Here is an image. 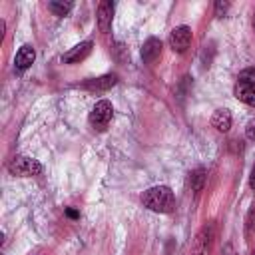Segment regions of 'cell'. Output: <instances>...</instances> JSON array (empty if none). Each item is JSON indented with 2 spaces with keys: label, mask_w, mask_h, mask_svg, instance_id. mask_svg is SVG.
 <instances>
[{
  "label": "cell",
  "mask_w": 255,
  "mask_h": 255,
  "mask_svg": "<svg viewBox=\"0 0 255 255\" xmlns=\"http://www.w3.org/2000/svg\"><path fill=\"white\" fill-rule=\"evenodd\" d=\"M161 56V40L159 38H147L141 46V60L147 66H153Z\"/></svg>",
  "instance_id": "cell-7"
},
{
  "label": "cell",
  "mask_w": 255,
  "mask_h": 255,
  "mask_svg": "<svg viewBox=\"0 0 255 255\" xmlns=\"http://www.w3.org/2000/svg\"><path fill=\"white\" fill-rule=\"evenodd\" d=\"M245 135H247V139L255 141V118L249 120V124H247V128H245Z\"/></svg>",
  "instance_id": "cell-19"
},
{
  "label": "cell",
  "mask_w": 255,
  "mask_h": 255,
  "mask_svg": "<svg viewBox=\"0 0 255 255\" xmlns=\"http://www.w3.org/2000/svg\"><path fill=\"white\" fill-rule=\"evenodd\" d=\"M249 187L255 189V161H253V167H251V175H249Z\"/></svg>",
  "instance_id": "cell-20"
},
{
  "label": "cell",
  "mask_w": 255,
  "mask_h": 255,
  "mask_svg": "<svg viewBox=\"0 0 255 255\" xmlns=\"http://www.w3.org/2000/svg\"><path fill=\"white\" fill-rule=\"evenodd\" d=\"M211 237H213V225L207 223V225H203V227L197 231V235H195V239H193V243H191L189 255H207Z\"/></svg>",
  "instance_id": "cell-5"
},
{
  "label": "cell",
  "mask_w": 255,
  "mask_h": 255,
  "mask_svg": "<svg viewBox=\"0 0 255 255\" xmlns=\"http://www.w3.org/2000/svg\"><path fill=\"white\" fill-rule=\"evenodd\" d=\"M112 18H114V2L102 0L100 6H98V16H96L100 32H104V34L110 32V28H112Z\"/></svg>",
  "instance_id": "cell-8"
},
{
  "label": "cell",
  "mask_w": 255,
  "mask_h": 255,
  "mask_svg": "<svg viewBox=\"0 0 255 255\" xmlns=\"http://www.w3.org/2000/svg\"><path fill=\"white\" fill-rule=\"evenodd\" d=\"M227 10H229V2H215V16L217 18H223L225 14H227Z\"/></svg>",
  "instance_id": "cell-17"
},
{
  "label": "cell",
  "mask_w": 255,
  "mask_h": 255,
  "mask_svg": "<svg viewBox=\"0 0 255 255\" xmlns=\"http://www.w3.org/2000/svg\"><path fill=\"white\" fill-rule=\"evenodd\" d=\"M189 185H191V191L193 193H199L205 185V169L203 167H197L189 173Z\"/></svg>",
  "instance_id": "cell-13"
},
{
  "label": "cell",
  "mask_w": 255,
  "mask_h": 255,
  "mask_svg": "<svg viewBox=\"0 0 255 255\" xmlns=\"http://www.w3.org/2000/svg\"><path fill=\"white\" fill-rule=\"evenodd\" d=\"M253 30H255V14H253Z\"/></svg>",
  "instance_id": "cell-22"
},
{
  "label": "cell",
  "mask_w": 255,
  "mask_h": 255,
  "mask_svg": "<svg viewBox=\"0 0 255 255\" xmlns=\"http://www.w3.org/2000/svg\"><path fill=\"white\" fill-rule=\"evenodd\" d=\"M141 203L149 211L155 213H169L175 207V197L173 191L167 185H153L141 193Z\"/></svg>",
  "instance_id": "cell-1"
},
{
  "label": "cell",
  "mask_w": 255,
  "mask_h": 255,
  "mask_svg": "<svg viewBox=\"0 0 255 255\" xmlns=\"http://www.w3.org/2000/svg\"><path fill=\"white\" fill-rule=\"evenodd\" d=\"M235 98L251 108H255V84L253 82H247V80H239L235 84Z\"/></svg>",
  "instance_id": "cell-9"
},
{
  "label": "cell",
  "mask_w": 255,
  "mask_h": 255,
  "mask_svg": "<svg viewBox=\"0 0 255 255\" xmlns=\"http://www.w3.org/2000/svg\"><path fill=\"white\" fill-rule=\"evenodd\" d=\"M112 116H114V106L112 102L108 100H100L96 102V106L92 108L90 112V126L98 131H104L108 128V124L112 122Z\"/></svg>",
  "instance_id": "cell-3"
},
{
  "label": "cell",
  "mask_w": 255,
  "mask_h": 255,
  "mask_svg": "<svg viewBox=\"0 0 255 255\" xmlns=\"http://www.w3.org/2000/svg\"><path fill=\"white\" fill-rule=\"evenodd\" d=\"M211 126L217 131H229V128H231V114H229V110H225V108L215 110L213 116H211Z\"/></svg>",
  "instance_id": "cell-12"
},
{
  "label": "cell",
  "mask_w": 255,
  "mask_h": 255,
  "mask_svg": "<svg viewBox=\"0 0 255 255\" xmlns=\"http://www.w3.org/2000/svg\"><path fill=\"white\" fill-rule=\"evenodd\" d=\"M92 48H94V44H92L90 40L80 42L78 46H74L72 50H68V52L62 56V62H64V64H80V62H84V60L92 54Z\"/></svg>",
  "instance_id": "cell-6"
},
{
  "label": "cell",
  "mask_w": 255,
  "mask_h": 255,
  "mask_svg": "<svg viewBox=\"0 0 255 255\" xmlns=\"http://www.w3.org/2000/svg\"><path fill=\"white\" fill-rule=\"evenodd\" d=\"M241 80H247V82H253V84H255V66L245 68V70L241 72Z\"/></svg>",
  "instance_id": "cell-18"
},
{
  "label": "cell",
  "mask_w": 255,
  "mask_h": 255,
  "mask_svg": "<svg viewBox=\"0 0 255 255\" xmlns=\"http://www.w3.org/2000/svg\"><path fill=\"white\" fill-rule=\"evenodd\" d=\"M249 255H255V249H253V251H251V253H249Z\"/></svg>",
  "instance_id": "cell-23"
},
{
  "label": "cell",
  "mask_w": 255,
  "mask_h": 255,
  "mask_svg": "<svg viewBox=\"0 0 255 255\" xmlns=\"http://www.w3.org/2000/svg\"><path fill=\"white\" fill-rule=\"evenodd\" d=\"M255 233V207H251L247 211V217H245V239L249 241Z\"/></svg>",
  "instance_id": "cell-15"
},
{
  "label": "cell",
  "mask_w": 255,
  "mask_h": 255,
  "mask_svg": "<svg viewBox=\"0 0 255 255\" xmlns=\"http://www.w3.org/2000/svg\"><path fill=\"white\" fill-rule=\"evenodd\" d=\"M34 60H36V52H34V48L32 46H22L18 52H16V60H14V66H16V70H26V68H30L32 64H34Z\"/></svg>",
  "instance_id": "cell-11"
},
{
  "label": "cell",
  "mask_w": 255,
  "mask_h": 255,
  "mask_svg": "<svg viewBox=\"0 0 255 255\" xmlns=\"http://www.w3.org/2000/svg\"><path fill=\"white\" fill-rule=\"evenodd\" d=\"M114 56H116V60H118L120 64H126V62L129 60V52H128V48H126L124 44H116V48H114Z\"/></svg>",
  "instance_id": "cell-16"
},
{
  "label": "cell",
  "mask_w": 255,
  "mask_h": 255,
  "mask_svg": "<svg viewBox=\"0 0 255 255\" xmlns=\"http://www.w3.org/2000/svg\"><path fill=\"white\" fill-rule=\"evenodd\" d=\"M42 163L34 157H26V155H16L10 163H8V171L12 175L18 177H36L42 173Z\"/></svg>",
  "instance_id": "cell-2"
},
{
  "label": "cell",
  "mask_w": 255,
  "mask_h": 255,
  "mask_svg": "<svg viewBox=\"0 0 255 255\" xmlns=\"http://www.w3.org/2000/svg\"><path fill=\"white\" fill-rule=\"evenodd\" d=\"M48 8H50L56 16H66V14L74 8V2H50Z\"/></svg>",
  "instance_id": "cell-14"
},
{
  "label": "cell",
  "mask_w": 255,
  "mask_h": 255,
  "mask_svg": "<svg viewBox=\"0 0 255 255\" xmlns=\"http://www.w3.org/2000/svg\"><path fill=\"white\" fill-rule=\"evenodd\" d=\"M167 42H169V48L175 54H183L191 44V28L189 26H175L169 32Z\"/></svg>",
  "instance_id": "cell-4"
},
{
  "label": "cell",
  "mask_w": 255,
  "mask_h": 255,
  "mask_svg": "<svg viewBox=\"0 0 255 255\" xmlns=\"http://www.w3.org/2000/svg\"><path fill=\"white\" fill-rule=\"evenodd\" d=\"M118 84V76L116 74H104V76H100V78H92V80H86V82H82L80 86L84 88V90H110V88H114Z\"/></svg>",
  "instance_id": "cell-10"
},
{
  "label": "cell",
  "mask_w": 255,
  "mask_h": 255,
  "mask_svg": "<svg viewBox=\"0 0 255 255\" xmlns=\"http://www.w3.org/2000/svg\"><path fill=\"white\" fill-rule=\"evenodd\" d=\"M66 215H68L70 219H78V217H80V213H78L76 209H72V207H68V209H66Z\"/></svg>",
  "instance_id": "cell-21"
}]
</instances>
